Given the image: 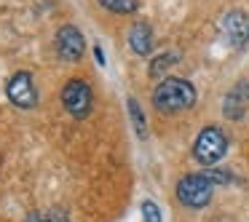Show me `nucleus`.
Masks as SVG:
<instances>
[{
	"label": "nucleus",
	"mask_w": 249,
	"mask_h": 222,
	"mask_svg": "<svg viewBox=\"0 0 249 222\" xmlns=\"http://www.w3.org/2000/svg\"><path fill=\"white\" fill-rule=\"evenodd\" d=\"M153 104L161 113H179L196 104V88L185 78H163L153 91Z\"/></svg>",
	"instance_id": "nucleus-1"
},
{
	"label": "nucleus",
	"mask_w": 249,
	"mask_h": 222,
	"mask_svg": "<svg viewBox=\"0 0 249 222\" xmlns=\"http://www.w3.org/2000/svg\"><path fill=\"white\" fill-rule=\"evenodd\" d=\"M228 153V137L222 129L217 126H206L198 137H196V145H193V155L201 166L212 169L214 163L222 161V155Z\"/></svg>",
	"instance_id": "nucleus-2"
},
{
	"label": "nucleus",
	"mask_w": 249,
	"mask_h": 222,
	"mask_svg": "<svg viewBox=\"0 0 249 222\" xmlns=\"http://www.w3.org/2000/svg\"><path fill=\"white\" fill-rule=\"evenodd\" d=\"M212 193H214V185L204 177V171L201 174H185L177 182V198H179V204L188 206V209H204L212 201Z\"/></svg>",
	"instance_id": "nucleus-3"
},
{
	"label": "nucleus",
	"mask_w": 249,
	"mask_h": 222,
	"mask_svg": "<svg viewBox=\"0 0 249 222\" xmlns=\"http://www.w3.org/2000/svg\"><path fill=\"white\" fill-rule=\"evenodd\" d=\"M91 102H94V91L83 78H72V81L65 83V88H62V104H65V110L72 118H78V120L86 118L91 113Z\"/></svg>",
	"instance_id": "nucleus-4"
},
{
	"label": "nucleus",
	"mask_w": 249,
	"mask_h": 222,
	"mask_svg": "<svg viewBox=\"0 0 249 222\" xmlns=\"http://www.w3.org/2000/svg\"><path fill=\"white\" fill-rule=\"evenodd\" d=\"M6 97L11 104H17V107H22V110L35 107V104H38V88H35V83H33V75H30L27 70L11 75V81H8V86H6Z\"/></svg>",
	"instance_id": "nucleus-5"
},
{
	"label": "nucleus",
	"mask_w": 249,
	"mask_h": 222,
	"mask_svg": "<svg viewBox=\"0 0 249 222\" xmlns=\"http://www.w3.org/2000/svg\"><path fill=\"white\" fill-rule=\"evenodd\" d=\"M83 51H86V38L81 35V30L75 24L59 27V33H56V54L67 62H78L83 56Z\"/></svg>",
	"instance_id": "nucleus-6"
},
{
	"label": "nucleus",
	"mask_w": 249,
	"mask_h": 222,
	"mask_svg": "<svg viewBox=\"0 0 249 222\" xmlns=\"http://www.w3.org/2000/svg\"><path fill=\"white\" fill-rule=\"evenodd\" d=\"M222 33H225L228 43L241 49L249 40V14L247 11H228L222 19Z\"/></svg>",
	"instance_id": "nucleus-7"
},
{
	"label": "nucleus",
	"mask_w": 249,
	"mask_h": 222,
	"mask_svg": "<svg viewBox=\"0 0 249 222\" xmlns=\"http://www.w3.org/2000/svg\"><path fill=\"white\" fill-rule=\"evenodd\" d=\"M129 46H131L134 54L150 56V51H153V30H150V24L137 22L134 27L129 30Z\"/></svg>",
	"instance_id": "nucleus-8"
},
{
	"label": "nucleus",
	"mask_w": 249,
	"mask_h": 222,
	"mask_svg": "<svg viewBox=\"0 0 249 222\" xmlns=\"http://www.w3.org/2000/svg\"><path fill=\"white\" fill-rule=\"evenodd\" d=\"M102 8H107V11L113 14H134L137 8H140V3L137 0H97Z\"/></svg>",
	"instance_id": "nucleus-9"
},
{
	"label": "nucleus",
	"mask_w": 249,
	"mask_h": 222,
	"mask_svg": "<svg viewBox=\"0 0 249 222\" xmlns=\"http://www.w3.org/2000/svg\"><path fill=\"white\" fill-rule=\"evenodd\" d=\"M179 62V56L177 54H161V56H156V59L150 62V78H161L163 75V70H169L172 65H177Z\"/></svg>",
	"instance_id": "nucleus-10"
},
{
	"label": "nucleus",
	"mask_w": 249,
	"mask_h": 222,
	"mask_svg": "<svg viewBox=\"0 0 249 222\" xmlns=\"http://www.w3.org/2000/svg\"><path fill=\"white\" fill-rule=\"evenodd\" d=\"M126 102H129V115H131V123H134L137 134L145 139V137H147V129H145V115H142V110H140V102H137L134 97H129Z\"/></svg>",
	"instance_id": "nucleus-11"
},
{
	"label": "nucleus",
	"mask_w": 249,
	"mask_h": 222,
	"mask_svg": "<svg viewBox=\"0 0 249 222\" xmlns=\"http://www.w3.org/2000/svg\"><path fill=\"white\" fill-rule=\"evenodd\" d=\"M204 177L209 179V182L214 185V188H217V185H231L233 179H236V177H233L231 171H225V169H217V166L206 169V171H204Z\"/></svg>",
	"instance_id": "nucleus-12"
},
{
	"label": "nucleus",
	"mask_w": 249,
	"mask_h": 222,
	"mask_svg": "<svg viewBox=\"0 0 249 222\" xmlns=\"http://www.w3.org/2000/svg\"><path fill=\"white\" fill-rule=\"evenodd\" d=\"M142 217L145 222H161V209L153 201H142Z\"/></svg>",
	"instance_id": "nucleus-13"
},
{
	"label": "nucleus",
	"mask_w": 249,
	"mask_h": 222,
	"mask_svg": "<svg viewBox=\"0 0 249 222\" xmlns=\"http://www.w3.org/2000/svg\"><path fill=\"white\" fill-rule=\"evenodd\" d=\"M27 222H51V220H49V217H43V214H30Z\"/></svg>",
	"instance_id": "nucleus-14"
},
{
	"label": "nucleus",
	"mask_w": 249,
	"mask_h": 222,
	"mask_svg": "<svg viewBox=\"0 0 249 222\" xmlns=\"http://www.w3.org/2000/svg\"><path fill=\"white\" fill-rule=\"evenodd\" d=\"M94 56H97L99 65H105V54H102V49H99V46H94Z\"/></svg>",
	"instance_id": "nucleus-15"
}]
</instances>
